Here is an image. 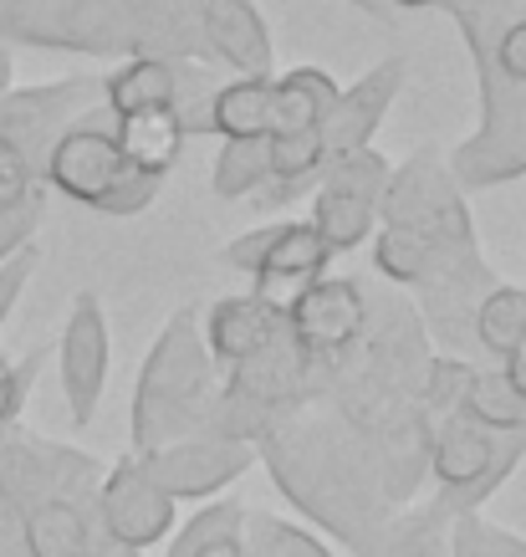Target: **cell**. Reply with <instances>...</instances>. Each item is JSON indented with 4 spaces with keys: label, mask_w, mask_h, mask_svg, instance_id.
Segmentation results:
<instances>
[{
    "label": "cell",
    "mask_w": 526,
    "mask_h": 557,
    "mask_svg": "<svg viewBox=\"0 0 526 557\" xmlns=\"http://www.w3.org/2000/svg\"><path fill=\"white\" fill-rule=\"evenodd\" d=\"M255 456L272 466L276 486L297 502V511H306L317 527L348 542L358 557H378L393 502L384 496V481L374 475L368 456L358 450V440L342 430L333 409L317 414L306 405L302 414L276 424L255 445Z\"/></svg>",
    "instance_id": "obj_1"
},
{
    "label": "cell",
    "mask_w": 526,
    "mask_h": 557,
    "mask_svg": "<svg viewBox=\"0 0 526 557\" xmlns=\"http://www.w3.org/2000/svg\"><path fill=\"white\" fill-rule=\"evenodd\" d=\"M102 466L26 430L0 435V491L21 511L26 557H134L102 532Z\"/></svg>",
    "instance_id": "obj_2"
},
{
    "label": "cell",
    "mask_w": 526,
    "mask_h": 557,
    "mask_svg": "<svg viewBox=\"0 0 526 557\" xmlns=\"http://www.w3.org/2000/svg\"><path fill=\"white\" fill-rule=\"evenodd\" d=\"M215 399H221V379H215V363L204 354L200 318L185 307L164 322V333H159L153 354L143 358V373H138L134 424H128L134 450L149 456V450H164L174 440L204 435Z\"/></svg>",
    "instance_id": "obj_3"
},
{
    "label": "cell",
    "mask_w": 526,
    "mask_h": 557,
    "mask_svg": "<svg viewBox=\"0 0 526 557\" xmlns=\"http://www.w3.org/2000/svg\"><path fill=\"white\" fill-rule=\"evenodd\" d=\"M0 41L87 57H134L118 0H0Z\"/></svg>",
    "instance_id": "obj_4"
},
{
    "label": "cell",
    "mask_w": 526,
    "mask_h": 557,
    "mask_svg": "<svg viewBox=\"0 0 526 557\" xmlns=\"http://www.w3.org/2000/svg\"><path fill=\"white\" fill-rule=\"evenodd\" d=\"M393 164L378 149L348 153V159H333L312 189V231L327 240V251H353L374 236L378 225V205H384V189H389Z\"/></svg>",
    "instance_id": "obj_5"
},
{
    "label": "cell",
    "mask_w": 526,
    "mask_h": 557,
    "mask_svg": "<svg viewBox=\"0 0 526 557\" xmlns=\"http://www.w3.org/2000/svg\"><path fill=\"white\" fill-rule=\"evenodd\" d=\"M118 119L108 113V108H87L77 123H67L57 144L47 149V164H41V180H47L57 195H67V200L87 205V210H98L113 189L128 180V164H123L118 153V138H113Z\"/></svg>",
    "instance_id": "obj_6"
},
{
    "label": "cell",
    "mask_w": 526,
    "mask_h": 557,
    "mask_svg": "<svg viewBox=\"0 0 526 557\" xmlns=\"http://www.w3.org/2000/svg\"><path fill=\"white\" fill-rule=\"evenodd\" d=\"M363 327H368V287L358 276H317L287 307V338L312 363H333L358 348Z\"/></svg>",
    "instance_id": "obj_7"
},
{
    "label": "cell",
    "mask_w": 526,
    "mask_h": 557,
    "mask_svg": "<svg viewBox=\"0 0 526 557\" xmlns=\"http://www.w3.org/2000/svg\"><path fill=\"white\" fill-rule=\"evenodd\" d=\"M138 475L149 481L159 496L170 502H200V496H215L230 481L255 466V450L240 445V440H215V435H189L174 440L164 450H149V456H134Z\"/></svg>",
    "instance_id": "obj_8"
},
{
    "label": "cell",
    "mask_w": 526,
    "mask_h": 557,
    "mask_svg": "<svg viewBox=\"0 0 526 557\" xmlns=\"http://www.w3.org/2000/svg\"><path fill=\"white\" fill-rule=\"evenodd\" d=\"M108 363H113V343H108V318L92 292L72 302V318L57 343V373H62V399L77 430L98 420L102 388H108Z\"/></svg>",
    "instance_id": "obj_9"
},
{
    "label": "cell",
    "mask_w": 526,
    "mask_h": 557,
    "mask_svg": "<svg viewBox=\"0 0 526 557\" xmlns=\"http://www.w3.org/2000/svg\"><path fill=\"white\" fill-rule=\"evenodd\" d=\"M98 517H102V532L134 557L174 532V502L170 496H159V491L138 475L134 456L113 460V471H102Z\"/></svg>",
    "instance_id": "obj_10"
},
{
    "label": "cell",
    "mask_w": 526,
    "mask_h": 557,
    "mask_svg": "<svg viewBox=\"0 0 526 557\" xmlns=\"http://www.w3.org/2000/svg\"><path fill=\"white\" fill-rule=\"evenodd\" d=\"M399 87H404V57H384V62L363 72L353 87H338V102H333L327 119L317 123L327 164H333V159H348V153L374 149L378 123H384V113L393 108Z\"/></svg>",
    "instance_id": "obj_11"
},
{
    "label": "cell",
    "mask_w": 526,
    "mask_h": 557,
    "mask_svg": "<svg viewBox=\"0 0 526 557\" xmlns=\"http://www.w3.org/2000/svg\"><path fill=\"white\" fill-rule=\"evenodd\" d=\"M221 83L200 62H159V57H128L118 72L102 77V108L113 119H134V113H153V108H174V102L210 92Z\"/></svg>",
    "instance_id": "obj_12"
},
{
    "label": "cell",
    "mask_w": 526,
    "mask_h": 557,
    "mask_svg": "<svg viewBox=\"0 0 526 557\" xmlns=\"http://www.w3.org/2000/svg\"><path fill=\"white\" fill-rule=\"evenodd\" d=\"M200 338H204L210 363L230 373L287 338V312H276V307L261 302V297H221V302L204 312Z\"/></svg>",
    "instance_id": "obj_13"
},
{
    "label": "cell",
    "mask_w": 526,
    "mask_h": 557,
    "mask_svg": "<svg viewBox=\"0 0 526 557\" xmlns=\"http://www.w3.org/2000/svg\"><path fill=\"white\" fill-rule=\"evenodd\" d=\"M210 62H225L236 77H272V32L255 0H195Z\"/></svg>",
    "instance_id": "obj_14"
},
{
    "label": "cell",
    "mask_w": 526,
    "mask_h": 557,
    "mask_svg": "<svg viewBox=\"0 0 526 557\" xmlns=\"http://www.w3.org/2000/svg\"><path fill=\"white\" fill-rule=\"evenodd\" d=\"M118 11H123V26H128V41H134V57L210 67L195 0H118Z\"/></svg>",
    "instance_id": "obj_15"
},
{
    "label": "cell",
    "mask_w": 526,
    "mask_h": 557,
    "mask_svg": "<svg viewBox=\"0 0 526 557\" xmlns=\"http://www.w3.org/2000/svg\"><path fill=\"white\" fill-rule=\"evenodd\" d=\"M327 261H333V251H327V240L317 236L306 220H281L272 251H266V267L255 271L251 297L272 302L276 312H287V307L327 271Z\"/></svg>",
    "instance_id": "obj_16"
},
{
    "label": "cell",
    "mask_w": 526,
    "mask_h": 557,
    "mask_svg": "<svg viewBox=\"0 0 526 557\" xmlns=\"http://www.w3.org/2000/svg\"><path fill=\"white\" fill-rule=\"evenodd\" d=\"M113 138H118L123 164L134 174H143V180H164L179 164V153H185V128H179L174 108H153V113L118 119Z\"/></svg>",
    "instance_id": "obj_17"
},
{
    "label": "cell",
    "mask_w": 526,
    "mask_h": 557,
    "mask_svg": "<svg viewBox=\"0 0 526 557\" xmlns=\"http://www.w3.org/2000/svg\"><path fill=\"white\" fill-rule=\"evenodd\" d=\"M272 92L276 77H225L210 98V134H221L225 144L272 138Z\"/></svg>",
    "instance_id": "obj_18"
},
{
    "label": "cell",
    "mask_w": 526,
    "mask_h": 557,
    "mask_svg": "<svg viewBox=\"0 0 526 557\" xmlns=\"http://www.w3.org/2000/svg\"><path fill=\"white\" fill-rule=\"evenodd\" d=\"M333 102H338V83H333L323 67L281 72V77H276V92H272V138L317 128Z\"/></svg>",
    "instance_id": "obj_19"
},
{
    "label": "cell",
    "mask_w": 526,
    "mask_h": 557,
    "mask_svg": "<svg viewBox=\"0 0 526 557\" xmlns=\"http://www.w3.org/2000/svg\"><path fill=\"white\" fill-rule=\"evenodd\" d=\"M455 420H471L480 430H491V435H526V405L511 394L501 369H471Z\"/></svg>",
    "instance_id": "obj_20"
},
{
    "label": "cell",
    "mask_w": 526,
    "mask_h": 557,
    "mask_svg": "<svg viewBox=\"0 0 526 557\" xmlns=\"http://www.w3.org/2000/svg\"><path fill=\"white\" fill-rule=\"evenodd\" d=\"M476 348L506 363L511 354L526 348V292L496 282L476 307Z\"/></svg>",
    "instance_id": "obj_21"
},
{
    "label": "cell",
    "mask_w": 526,
    "mask_h": 557,
    "mask_svg": "<svg viewBox=\"0 0 526 557\" xmlns=\"http://www.w3.org/2000/svg\"><path fill=\"white\" fill-rule=\"evenodd\" d=\"M450 527H455V517L435 502L419 511H399L384 527L378 557H450Z\"/></svg>",
    "instance_id": "obj_22"
},
{
    "label": "cell",
    "mask_w": 526,
    "mask_h": 557,
    "mask_svg": "<svg viewBox=\"0 0 526 557\" xmlns=\"http://www.w3.org/2000/svg\"><path fill=\"white\" fill-rule=\"evenodd\" d=\"M272 180V159H266V138H246V144H225L215 170H210V189L221 200H251Z\"/></svg>",
    "instance_id": "obj_23"
},
{
    "label": "cell",
    "mask_w": 526,
    "mask_h": 557,
    "mask_svg": "<svg viewBox=\"0 0 526 557\" xmlns=\"http://www.w3.org/2000/svg\"><path fill=\"white\" fill-rule=\"evenodd\" d=\"M246 517H251V511L240 507V502H210V507H200L179 532H174V542L164 547V557H195L204 542L246 532Z\"/></svg>",
    "instance_id": "obj_24"
},
{
    "label": "cell",
    "mask_w": 526,
    "mask_h": 557,
    "mask_svg": "<svg viewBox=\"0 0 526 557\" xmlns=\"http://www.w3.org/2000/svg\"><path fill=\"white\" fill-rule=\"evenodd\" d=\"M246 553L251 557H333L323 542L302 532L291 522H276V517H246Z\"/></svg>",
    "instance_id": "obj_25"
},
{
    "label": "cell",
    "mask_w": 526,
    "mask_h": 557,
    "mask_svg": "<svg viewBox=\"0 0 526 557\" xmlns=\"http://www.w3.org/2000/svg\"><path fill=\"white\" fill-rule=\"evenodd\" d=\"M41 215H47V189H41V185L26 189V195L0 200V267H5L16 251H26V246H32Z\"/></svg>",
    "instance_id": "obj_26"
},
{
    "label": "cell",
    "mask_w": 526,
    "mask_h": 557,
    "mask_svg": "<svg viewBox=\"0 0 526 557\" xmlns=\"http://www.w3.org/2000/svg\"><path fill=\"white\" fill-rule=\"evenodd\" d=\"M36 369H41V354H32L26 363H16V358L0 354V435H5V430H16L21 409H26V399H32Z\"/></svg>",
    "instance_id": "obj_27"
},
{
    "label": "cell",
    "mask_w": 526,
    "mask_h": 557,
    "mask_svg": "<svg viewBox=\"0 0 526 557\" xmlns=\"http://www.w3.org/2000/svg\"><path fill=\"white\" fill-rule=\"evenodd\" d=\"M159 189H164V180H143V174H128V180H123V185L98 205V215H118V220L143 215V210L159 200Z\"/></svg>",
    "instance_id": "obj_28"
},
{
    "label": "cell",
    "mask_w": 526,
    "mask_h": 557,
    "mask_svg": "<svg viewBox=\"0 0 526 557\" xmlns=\"http://www.w3.org/2000/svg\"><path fill=\"white\" fill-rule=\"evenodd\" d=\"M276 231H281V220H272V225H261V231H246V236H236L230 246L221 251V261L230 271H261L266 267V251H272V240H276Z\"/></svg>",
    "instance_id": "obj_29"
},
{
    "label": "cell",
    "mask_w": 526,
    "mask_h": 557,
    "mask_svg": "<svg viewBox=\"0 0 526 557\" xmlns=\"http://www.w3.org/2000/svg\"><path fill=\"white\" fill-rule=\"evenodd\" d=\"M36 261H41V251L26 246V251H16L5 267H0V327H5V318L16 312V297L26 292V282L36 276Z\"/></svg>",
    "instance_id": "obj_30"
},
{
    "label": "cell",
    "mask_w": 526,
    "mask_h": 557,
    "mask_svg": "<svg viewBox=\"0 0 526 557\" xmlns=\"http://www.w3.org/2000/svg\"><path fill=\"white\" fill-rule=\"evenodd\" d=\"M450 557H501L496 527L480 522V517H455V527H450Z\"/></svg>",
    "instance_id": "obj_31"
},
{
    "label": "cell",
    "mask_w": 526,
    "mask_h": 557,
    "mask_svg": "<svg viewBox=\"0 0 526 557\" xmlns=\"http://www.w3.org/2000/svg\"><path fill=\"white\" fill-rule=\"evenodd\" d=\"M195 557H251L246 553V532H230V537H215V542H204Z\"/></svg>",
    "instance_id": "obj_32"
},
{
    "label": "cell",
    "mask_w": 526,
    "mask_h": 557,
    "mask_svg": "<svg viewBox=\"0 0 526 557\" xmlns=\"http://www.w3.org/2000/svg\"><path fill=\"white\" fill-rule=\"evenodd\" d=\"M496 547H501V557H526V542L511 537V532H501V527H496Z\"/></svg>",
    "instance_id": "obj_33"
},
{
    "label": "cell",
    "mask_w": 526,
    "mask_h": 557,
    "mask_svg": "<svg viewBox=\"0 0 526 557\" xmlns=\"http://www.w3.org/2000/svg\"><path fill=\"white\" fill-rule=\"evenodd\" d=\"M11 72H16V62H11V47L0 41V98L11 92Z\"/></svg>",
    "instance_id": "obj_34"
},
{
    "label": "cell",
    "mask_w": 526,
    "mask_h": 557,
    "mask_svg": "<svg viewBox=\"0 0 526 557\" xmlns=\"http://www.w3.org/2000/svg\"><path fill=\"white\" fill-rule=\"evenodd\" d=\"M384 5H399V11H425V5H435V0H384Z\"/></svg>",
    "instance_id": "obj_35"
}]
</instances>
